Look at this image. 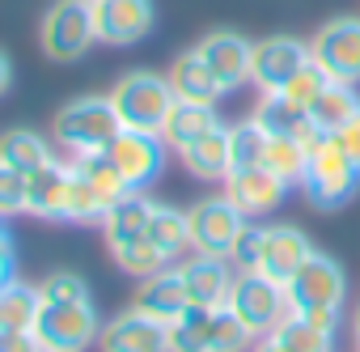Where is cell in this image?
<instances>
[{
  "mask_svg": "<svg viewBox=\"0 0 360 352\" xmlns=\"http://www.w3.org/2000/svg\"><path fill=\"white\" fill-rule=\"evenodd\" d=\"M309 255H314V246L297 225H246V234L238 238L233 263H238V272H259L276 284H288L292 272Z\"/></svg>",
  "mask_w": 360,
  "mask_h": 352,
  "instance_id": "1",
  "label": "cell"
},
{
  "mask_svg": "<svg viewBox=\"0 0 360 352\" xmlns=\"http://www.w3.org/2000/svg\"><path fill=\"white\" fill-rule=\"evenodd\" d=\"M288 293V310L292 314H305V318H318V322H335L339 327V314H343V297H347V276L343 268L330 259V255H309L292 280L284 284Z\"/></svg>",
  "mask_w": 360,
  "mask_h": 352,
  "instance_id": "2",
  "label": "cell"
},
{
  "mask_svg": "<svg viewBox=\"0 0 360 352\" xmlns=\"http://www.w3.org/2000/svg\"><path fill=\"white\" fill-rule=\"evenodd\" d=\"M305 200L322 213H335L343 208L356 191H360V165L343 153V144L335 136H326L314 153H309V165H305V183H301Z\"/></svg>",
  "mask_w": 360,
  "mask_h": 352,
  "instance_id": "3",
  "label": "cell"
},
{
  "mask_svg": "<svg viewBox=\"0 0 360 352\" xmlns=\"http://www.w3.org/2000/svg\"><path fill=\"white\" fill-rule=\"evenodd\" d=\"M110 102H115V115L127 132H153L161 136L165 127V115L174 106V89H169V77H157V73H127L119 77V85L110 89Z\"/></svg>",
  "mask_w": 360,
  "mask_h": 352,
  "instance_id": "4",
  "label": "cell"
},
{
  "mask_svg": "<svg viewBox=\"0 0 360 352\" xmlns=\"http://www.w3.org/2000/svg\"><path fill=\"white\" fill-rule=\"evenodd\" d=\"M123 132L110 94L106 98H72L56 115V144L64 153H98Z\"/></svg>",
  "mask_w": 360,
  "mask_h": 352,
  "instance_id": "5",
  "label": "cell"
},
{
  "mask_svg": "<svg viewBox=\"0 0 360 352\" xmlns=\"http://www.w3.org/2000/svg\"><path fill=\"white\" fill-rule=\"evenodd\" d=\"M246 217L233 208L229 196H208L195 208H187V230H191V255H212V259H233L238 238L246 234Z\"/></svg>",
  "mask_w": 360,
  "mask_h": 352,
  "instance_id": "6",
  "label": "cell"
},
{
  "mask_svg": "<svg viewBox=\"0 0 360 352\" xmlns=\"http://www.w3.org/2000/svg\"><path fill=\"white\" fill-rule=\"evenodd\" d=\"M30 331L43 352H85L89 344H98L102 322L94 314V301H64V306L43 301Z\"/></svg>",
  "mask_w": 360,
  "mask_h": 352,
  "instance_id": "7",
  "label": "cell"
},
{
  "mask_svg": "<svg viewBox=\"0 0 360 352\" xmlns=\"http://www.w3.org/2000/svg\"><path fill=\"white\" fill-rule=\"evenodd\" d=\"M309 60L326 81L360 85V18H330L309 39Z\"/></svg>",
  "mask_w": 360,
  "mask_h": 352,
  "instance_id": "8",
  "label": "cell"
},
{
  "mask_svg": "<svg viewBox=\"0 0 360 352\" xmlns=\"http://www.w3.org/2000/svg\"><path fill=\"white\" fill-rule=\"evenodd\" d=\"M39 43H43V51H47L51 60H60V64L81 60V56L98 43L89 5H85V0H56V5L47 9V18H43Z\"/></svg>",
  "mask_w": 360,
  "mask_h": 352,
  "instance_id": "9",
  "label": "cell"
},
{
  "mask_svg": "<svg viewBox=\"0 0 360 352\" xmlns=\"http://www.w3.org/2000/svg\"><path fill=\"white\" fill-rule=\"evenodd\" d=\"M229 310H233L255 335L276 331V327L292 314L284 284H276V280H267V276H259V272H238V284H233V293H229Z\"/></svg>",
  "mask_w": 360,
  "mask_h": 352,
  "instance_id": "10",
  "label": "cell"
},
{
  "mask_svg": "<svg viewBox=\"0 0 360 352\" xmlns=\"http://www.w3.org/2000/svg\"><path fill=\"white\" fill-rule=\"evenodd\" d=\"M102 153L115 161V170L123 174V183L131 191H144L157 174H161V165H165V140L153 136V132H127L123 127Z\"/></svg>",
  "mask_w": 360,
  "mask_h": 352,
  "instance_id": "11",
  "label": "cell"
},
{
  "mask_svg": "<svg viewBox=\"0 0 360 352\" xmlns=\"http://www.w3.org/2000/svg\"><path fill=\"white\" fill-rule=\"evenodd\" d=\"M98 43L131 47L153 30V0H94L89 5Z\"/></svg>",
  "mask_w": 360,
  "mask_h": 352,
  "instance_id": "12",
  "label": "cell"
},
{
  "mask_svg": "<svg viewBox=\"0 0 360 352\" xmlns=\"http://www.w3.org/2000/svg\"><path fill=\"white\" fill-rule=\"evenodd\" d=\"M309 64V43L292 39V34H271L263 43H255V60H250V85L267 89H284L301 68Z\"/></svg>",
  "mask_w": 360,
  "mask_h": 352,
  "instance_id": "13",
  "label": "cell"
},
{
  "mask_svg": "<svg viewBox=\"0 0 360 352\" xmlns=\"http://www.w3.org/2000/svg\"><path fill=\"white\" fill-rule=\"evenodd\" d=\"M225 196L233 200V208L246 221H259V217H271L284 204L288 183L280 179V174H271L267 165H250V170H233L225 179Z\"/></svg>",
  "mask_w": 360,
  "mask_h": 352,
  "instance_id": "14",
  "label": "cell"
},
{
  "mask_svg": "<svg viewBox=\"0 0 360 352\" xmlns=\"http://www.w3.org/2000/svg\"><path fill=\"white\" fill-rule=\"evenodd\" d=\"M195 51L204 56V64L212 68V77L221 81V89H225V94H233V89H242V85L250 81L255 43H250V39H242L238 30H212V34H204Z\"/></svg>",
  "mask_w": 360,
  "mask_h": 352,
  "instance_id": "15",
  "label": "cell"
},
{
  "mask_svg": "<svg viewBox=\"0 0 360 352\" xmlns=\"http://www.w3.org/2000/svg\"><path fill=\"white\" fill-rule=\"evenodd\" d=\"M98 348L102 352H169V331H165V322H157L131 306L102 327Z\"/></svg>",
  "mask_w": 360,
  "mask_h": 352,
  "instance_id": "16",
  "label": "cell"
},
{
  "mask_svg": "<svg viewBox=\"0 0 360 352\" xmlns=\"http://www.w3.org/2000/svg\"><path fill=\"white\" fill-rule=\"evenodd\" d=\"M178 272H183V284H187L191 306H204V310H225L229 306V293L238 284V272H233L229 259L195 255V259L178 263Z\"/></svg>",
  "mask_w": 360,
  "mask_h": 352,
  "instance_id": "17",
  "label": "cell"
},
{
  "mask_svg": "<svg viewBox=\"0 0 360 352\" xmlns=\"http://www.w3.org/2000/svg\"><path fill=\"white\" fill-rule=\"evenodd\" d=\"M136 310L157 318V322H174L178 314L191 310V297H187V284H183V272L178 268H161L153 276L140 280V293H136Z\"/></svg>",
  "mask_w": 360,
  "mask_h": 352,
  "instance_id": "18",
  "label": "cell"
},
{
  "mask_svg": "<svg viewBox=\"0 0 360 352\" xmlns=\"http://www.w3.org/2000/svg\"><path fill=\"white\" fill-rule=\"evenodd\" d=\"M187 174H195L200 183H225L229 170H233V153H229V123L212 127L208 136L191 140L187 149H178Z\"/></svg>",
  "mask_w": 360,
  "mask_h": 352,
  "instance_id": "19",
  "label": "cell"
},
{
  "mask_svg": "<svg viewBox=\"0 0 360 352\" xmlns=\"http://www.w3.org/2000/svg\"><path fill=\"white\" fill-rule=\"evenodd\" d=\"M68 179L72 170L68 161H47L43 170H34L26 179V213L34 217H47V221H64V208H68Z\"/></svg>",
  "mask_w": 360,
  "mask_h": 352,
  "instance_id": "20",
  "label": "cell"
},
{
  "mask_svg": "<svg viewBox=\"0 0 360 352\" xmlns=\"http://www.w3.org/2000/svg\"><path fill=\"white\" fill-rule=\"evenodd\" d=\"M165 77H169V89H174L178 102H204V106H217V102L225 98L221 81L212 77V68L204 64V56H200L195 47L178 56L174 68H169Z\"/></svg>",
  "mask_w": 360,
  "mask_h": 352,
  "instance_id": "21",
  "label": "cell"
},
{
  "mask_svg": "<svg viewBox=\"0 0 360 352\" xmlns=\"http://www.w3.org/2000/svg\"><path fill=\"white\" fill-rule=\"evenodd\" d=\"M212 127H221L217 106H204V102H178V98H174V106H169V115H165V127H161V140H165L169 149H187L191 140L208 136Z\"/></svg>",
  "mask_w": 360,
  "mask_h": 352,
  "instance_id": "22",
  "label": "cell"
},
{
  "mask_svg": "<svg viewBox=\"0 0 360 352\" xmlns=\"http://www.w3.org/2000/svg\"><path fill=\"white\" fill-rule=\"evenodd\" d=\"M153 208L157 200H148L144 191H127L119 204H110L102 230H106V242L119 246V242H131V238H144L148 234V221H153Z\"/></svg>",
  "mask_w": 360,
  "mask_h": 352,
  "instance_id": "23",
  "label": "cell"
},
{
  "mask_svg": "<svg viewBox=\"0 0 360 352\" xmlns=\"http://www.w3.org/2000/svg\"><path fill=\"white\" fill-rule=\"evenodd\" d=\"M47 161H51V144L39 132L13 127V132L0 136V165H9V170H18V174H26V179H30V174L43 170Z\"/></svg>",
  "mask_w": 360,
  "mask_h": 352,
  "instance_id": "24",
  "label": "cell"
},
{
  "mask_svg": "<svg viewBox=\"0 0 360 352\" xmlns=\"http://www.w3.org/2000/svg\"><path fill=\"white\" fill-rule=\"evenodd\" d=\"M360 111V98H356V85H339V81H326V89L314 98L309 106V123L322 127L326 136H335L352 115Z\"/></svg>",
  "mask_w": 360,
  "mask_h": 352,
  "instance_id": "25",
  "label": "cell"
},
{
  "mask_svg": "<svg viewBox=\"0 0 360 352\" xmlns=\"http://www.w3.org/2000/svg\"><path fill=\"white\" fill-rule=\"evenodd\" d=\"M148 238L153 246L174 263L191 251V230H187V213L183 208H169V204H157L153 208V221H148Z\"/></svg>",
  "mask_w": 360,
  "mask_h": 352,
  "instance_id": "26",
  "label": "cell"
},
{
  "mask_svg": "<svg viewBox=\"0 0 360 352\" xmlns=\"http://www.w3.org/2000/svg\"><path fill=\"white\" fill-rule=\"evenodd\" d=\"M212 322L217 310L191 306L187 314H178L165 331H169V352H212Z\"/></svg>",
  "mask_w": 360,
  "mask_h": 352,
  "instance_id": "27",
  "label": "cell"
},
{
  "mask_svg": "<svg viewBox=\"0 0 360 352\" xmlns=\"http://www.w3.org/2000/svg\"><path fill=\"white\" fill-rule=\"evenodd\" d=\"M255 119H259V123H263L271 136H297V132L309 123V111H305V106H297L288 94H280V89H267V94H259Z\"/></svg>",
  "mask_w": 360,
  "mask_h": 352,
  "instance_id": "28",
  "label": "cell"
},
{
  "mask_svg": "<svg viewBox=\"0 0 360 352\" xmlns=\"http://www.w3.org/2000/svg\"><path fill=\"white\" fill-rule=\"evenodd\" d=\"M267 335H280L292 352H335V322H318V318H305V314H288Z\"/></svg>",
  "mask_w": 360,
  "mask_h": 352,
  "instance_id": "29",
  "label": "cell"
},
{
  "mask_svg": "<svg viewBox=\"0 0 360 352\" xmlns=\"http://www.w3.org/2000/svg\"><path fill=\"white\" fill-rule=\"evenodd\" d=\"M68 165H72L77 174H85V179H89V183L110 200V204H119V200L131 191V187L123 183V174L115 170V161H110L102 149H98V153H72V157H68Z\"/></svg>",
  "mask_w": 360,
  "mask_h": 352,
  "instance_id": "30",
  "label": "cell"
},
{
  "mask_svg": "<svg viewBox=\"0 0 360 352\" xmlns=\"http://www.w3.org/2000/svg\"><path fill=\"white\" fill-rule=\"evenodd\" d=\"M263 165H267L271 174H280L288 187H301V183H305L309 153H305V144H301L297 136H271V140H267V157H263Z\"/></svg>",
  "mask_w": 360,
  "mask_h": 352,
  "instance_id": "31",
  "label": "cell"
},
{
  "mask_svg": "<svg viewBox=\"0 0 360 352\" xmlns=\"http://www.w3.org/2000/svg\"><path fill=\"white\" fill-rule=\"evenodd\" d=\"M267 140H271V132L250 115V119H242V123H229V153H233V170H250V165H263V157H267ZM229 170V174H233Z\"/></svg>",
  "mask_w": 360,
  "mask_h": 352,
  "instance_id": "32",
  "label": "cell"
},
{
  "mask_svg": "<svg viewBox=\"0 0 360 352\" xmlns=\"http://www.w3.org/2000/svg\"><path fill=\"white\" fill-rule=\"evenodd\" d=\"M72 170V165H68ZM106 213H110V200L85 179V174H77L72 170V179H68V208H64V221H81V225H102L106 221Z\"/></svg>",
  "mask_w": 360,
  "mask_h": 352,
  "instance_id": "33",
  "label": "cell"
},
{
  "mask_svg": "<svg viewBox=\"0 0 360 352\" xmlns=\"http://www.w3.org/2000/svg\"><path fill=\"white\" fill-rule=\"evenodd\" d=\"M39 306H43L39 289H30L22 280H9L0 289V327H26L30 331L34 318H39Z\"/></svg>",
  "mask_w": 360,
  "mask_h": 352,
  "instance_id": "34",
  "label": "cell"
},
{
  "mask_svg": "<svg viewBox=\"0 0 360 352\" xmlns=\"http://www.w3.org/2000/svg\"><path fill=\"white\" fill-rule=\"evenodd\" d=\"M110 255H115V263L127 272V276H153V272H161V268H169V259L153 246V238L144 234V238H131V242H119V246H110Z\"/></svg>",
  "mask_w": 360,
  "mask_h": 352,
  "instance_id": "35",
  "label": "cell"
},
{
  "mask_svg": "<svg viewBox=\"0 0 360 352\" xmlns=\"http://www.w3.org/2000/svg\"><path fill=\"white\" fill-rule=\"evenodd\" d=\"M39 297L47 306H64V301H89V284L77 276V272H51L43 284H39Z\"/></svg>",
  "mask_w": 360,
  "mask_h": 352,
  "instance_id": "36",
  "label": "cell"
},
{
  "mask_svg": "<svg viewBox=\"0 0 360 352\" xmlns=\"http://www.w3.org/2000/svg\"><path fill=\"white\" fill-rule=\"evenodd\" d=\"M322 89H326V77H322V68L309 60V64H305V68H301V73H297L284 89H280V94H288L297 106H305V111H309V106H314V98H318Z\"/></svg>",
  "mask_w": 360,
  "mask_h": 352,
  "instance_id": "37",
  "label": "cell"
},
{
  "mask_svg": "<svg viewBox=\"0 0 360 352\" xmlns=\"http://www.w3.org/2000/svg\"><path fill=\"white\" fill-rule=\"evenodd\" d=\"M26 213V174L0 165V217Z\"/></svg>",
  "mask_w": 360,
  "mask_h": 352,
  "instance_id": "38",
  "label": "cell"
},
{
  "mask_svg": "<svg viewBox=\"0 0 360 352\" xmlns=\"http://www.w3.org/2000/svg\"><path fill=\"white\" fill-rule=\"evenodd\" d=\"M0 352H43L34 331L26 327H0Z\"/></svg>",
  "mask_w": 360,
  "mask_h": 352,
  "instance_id": "39",
  "label": "cell"
},
{
  "mask_svg": "<svg viewBox=\"0 0 360 352\" xmlns=\"http://www.w3.org/2000/svg\"><path fill=\"white\" fill-rule=\"evenodd\" d=\"M335 140H339V144H343V153L360 165V111H356V115H352L339 132H335Z\"/></svg>",
  "mask_w": 360,
  "mask_h": 352,
  "instance_id": "40",
  "label": "cell"
},
{
  "mask_svg": "<svg viewBox=\"0 0 360 352\" xmlns=\"http://www.w3.org/2000/svg\"><path fill=\"white\" fill-rule=\"evenodd\" d=\"M9 280H18L13 276V242H0V289H5Z\"/></svg>",
  "mask_w": 360,
  "mask_h": 352,
  "instance_id": "41",
  "label": "cell"
},
{
  "mask_svg": "<svg viewBox=\"0 0 360 352\" xmlns=\"http://www.w3.org/2000/svg\"><path fill=\"white\" fill-rule=\"evenodd\" d=\"M250 352H292V348H288L280 335H259V344H255Z\"/></svg>",
  "mask_w": 360,
  "mask_h": 352,
  "instance_id": "42",
  "label": "cell"
},
{
  "mask_svg": "<svg viewBox=\"0 0 360 352\" xmlns=\"http://www.w3.org/2000/svg\"><path fill=\"white\" fill-rule=\"evenodd\" d=\"M13 85V68H9V60H5V51H0V94H5Z\"/></svg>",
  "mask_w": 360,
  "mask_h": 352,
  "instance_id": "43",
  "label": "cell"
},
{
  "mask_svg": "<svg viewBox=\"0 0 360 352\" xmlns=\"http://www.w3.org/2000/svg\"><path fill=\"white\" fill-rule=\"evenodd\" d=\"M352 344H356V352H360V310H356V318H352Z\"/></svg>",
  "mask_w": 360,
  "mask_h": 352,
  "instance_id": "44",
  "label": "cell"
},
{
  "mask_svg": "<svg viewBox=\"0 0 360 352\" xmlns=\"http://www.w3.org/2000/svg\"><path fill=\"white\" fill-rule=\"evenodd\" d=\"M0 242H9V230H5V217H0Z\"/></svg>",
  "mask_w": 360,
  "mask_h": 352,
  "instance_id": "45",
  "label": "cell"
},
{
  "mask_svg": "<svg viewBox=\"0 0 360 352\" xmlns=\"http://www.w3.org/2000/svg\"><path fill=\"white\" fill-rule=\"evenodd\" d=\"M85 5H94V0H85Z\"/></svg>",
  "mask_w": 360,
  "mask_h": 352,
  "instance_id": "46",
  "label": "cell"
}]
</instances>
